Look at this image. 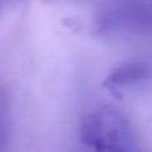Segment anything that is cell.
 Instances as JSON below:
<instances>
[{"mask_svg": "<svg viewBox=\"0 0 152 152\" xmlns=\"http://www.w3.org/2000/svg\"><path fill=\"white\" fill-rule=\"evenodd\" d=\"M151 74V67L142 60L127 61L115 67L103 81L107 88H121V87L137 84L147 79Z\"/></svg>", "mask_w": 152, "mask_h": 152, "instance_id": "6da1fadb", "label": "cell"}, {"mask_svg": "<svg viewBox=\"0 0 152 152\" xmlns=\"http://www.w3.org/2000/svg\"><path fill=\"white\" fill-rule=\"evenodd\" d=\"M10 142V123H8L7 96L0 91V152H5Z\"/></svg>", "mask_w": 152, "mask_h": 152, "instance_id": "7a4b0ae2", "label": "cell"}]
</instances>
